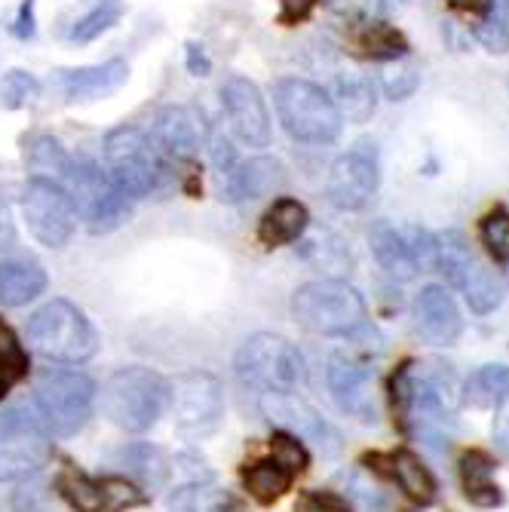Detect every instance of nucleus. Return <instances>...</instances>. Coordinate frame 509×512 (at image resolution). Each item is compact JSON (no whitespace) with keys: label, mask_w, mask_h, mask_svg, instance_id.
<instances>
[{"label":"nucleus","mask_w":509,"mask_h":512,"mask_svg":"<svg viewBox=\"0 0 509 512\" xmlns=\"http://www.w3.org/2000/svg\"><path fill=\"white\" fill-rule=\"evenodd\" d=\"M105 417L126 433H148L169 411V381L154 368L129 365L117 368L105 381L102 393Z\"/></svg>","instance_id":"nucleus-1"},{"label":"nucleus","mask_w":509,"mask_h":512,"mask_svg":"<svg viewBox=\"0 0 509 512\" xmlns=\"http://www.w3.org/2000/svg\"><path fill=\"white\" fill-rule=\"evenodd\" d=\"M292 316L319 338H350L368 325L365 298L344 279H313L292 295Z\"/></svg>","instance_id":"nucleus-2"},{"label":"nucleus","mask_w":509,"mask_h":512,"mask_svg":"<svg viewBox=\"0 0 509 512\" xmlns=\"http://www.w3.org/2000/svg\"><path fill=\"white\" fill-rule=\"evenodd\" d=\"M28 344L50 362L80 365L99 353V332L77 304L53 298L28 319Z\"/></svg>","instance_id":"nucleus-3"},{"label":"nucleus","mask_w":509,"mask_h":512,"mask_svg":"<svg viewBox=\"0 0 509 512\" xmlns=\"http://www.w3.org/2000/svg\"><path fill=\"white\" fill-rule=\"evenodd\" d=\"M273 105L283 129L301 145H332L344 117L326 89L304 77H280L273 83Z\"/></svg>","instance_id":"nucleus-4"},{"label":"nucleus","mask_w":509,"mask_h":512,"mask_svg":"<svg viewBox=\"0 0 509 512\" xmlns=\"http://www.w3.org/2000/svg\"><path fill=\"white\" fill-rule=\"evenodd\" d=\"M34 414L50 436H74L86 427L99 399V387L86 371L50 368L34 381Z\"/></svg>","instance_id":"nucleus-5"},{"label":"nucleus","mask_w":509,"mask_h":512,"mask_svg":"<svg viewBox=\"0 0 509 512\" xmlns=\"http://www.w3.org/2000/svg\"><path fill=\"white\" fill-rule=\"evenodd\" d=\"M237 378L243 387L258 393H298L307 384V359L304 353L270 332L246 338L234 359Z\"/></svg>","instance_id":"nucleus-6"},{"label":"nucleus","mask_w":509,"mask_h":512,"mask_svg":"<svg viewBox=\"0 0 509 512\" xmlns=\"http://www.w3.org/2000/svg\"><path fill=\"white\" fill-rule=\"evenodd\" d=\"M65 188L74 200L77 215L86 221L89 234H108V230L120 227L132 212V200L111 181V175L86 154L71 157Z\"/></svg>","instance_id":"nucleus-7"},{"label":"nucleus","mask_w":509,"mask_h":512,"mask_svg":"<svg viewBox=\"0 0 509 512\" xmlns=\"http://www.w3.org/2000/svg\"><path fill=\"white\" fill-rule=\"evenodd\" d=\"M105 160L111 181L129 200L151 197L166 172L151 135L138 126H117L105 135Z\"/></svg>","instance_id":"nucleus-8"},{"label":"nucleus","mask_w":509,"mask_h":512,"mask_svg":"<svg viewBox=\"0 0 509 512\" xmlns=\"http://www.w3.org/2000/svg\"><path fill=\"white\" fill-rule=\"evenodd\" d=\"M169 411L178 436L203 442L224 421V384L203 368L184 371L169 381Z\"/></svg>","instance_id":"nucleus-9"},{"label":"nucleus","mask_w":509,"mask_h":512,"mask_svg":"<svg viewBox=\"0 0 509 512\" xmlns=\"http://www.w3.org/2000/svg\"><path fill=\"white\" fill-rule=\"evenodd\" d=\"M53 457V436L28 408L10 405L0 411V482L37 476Z\"/></svg>","instance_id":"nucleus-10"},{"label":"nucleus","mask_w":509,"mask_h":512,"mask_svg":"<svg viewBox=\"0 0 509 512\" xmlns=\"http://www.w3.org/2000/svg\"><path fill=\"white\" fill-rule=\"evenodd\" d=\"M436 267L445 273L448 283L467 298L473 313L485 316L500 307L503 301L500 279L473 255V249L457 230H445L442 237H436Z\"/></svg>","instance_id":"nucleus-11"},{"label":"nucleus","mask_w":509,"mask_h":512,"mask_svg":"<svg viewBox=\"0 0 509 512\" xmlns=\"http://www.w3.org/2000/svg\"><path fill=\"white\" fill-rule=\"evenodd\" d=\"M22 215L31 237L46 249H62L77 230V209L65 184L31 175L22 194Z\"/></svg>","instance_id":"nucleus-12"},{"label":"nucleus","mask_w":509,"mask_h":512,"mask_svg":"<svg viewBox=\"0 0 509 512\" xmlns=\"http://www.w3.org/2000/svg\"><path fill=\"white\" fill-rule=\"evenodd\" d=\"M378 184H381V157L375 142H356L332 163L326 197L341 212H359L375 200Z\"/></svg>","instance_id":"nucleus-13"},{"label":"nucleus","mask_w":509,"mask_h":512,"mask_svg":"<svg viewBox=\"0 0 509 512\" xmlns=\"http://www.w3.org/2000/svg\"><path fill=\"white\" fill-rule=\"evenodd\" d=\"M258 408H261V414L267 417V424L273 430L292 433L304 445L319 448L326 457H335L341 451L338 430L301 393H261Z\"/></svg>","instance_id":"nucleus-14"},{"label":"nucleus","mask_w":509,"mask_h":512,"mask_svg":"<svg viewBox=\"0 0 509 512\" xmlns=\"http://www.w3.org/2000/svg\"><path fill=\"white\" fill-rule=\"evenodd\" d=\"M375 362L359 353H335L326 368V384L335 405L362 424H378V390H375Z\"/></svg>","instance_id":"nucleus-15"},{"label":"nucleus","mask_w":509,"mask_h":512,"mask_svg":"<svg viewBox=\"0 0 509 512\" xmlns=\"http://www.w3.org/2000/svg\"><path fill=\"white\" fill-rule=\"evenodd\" d=\"M221 108L234 126L237 138L249 148H267L270 145V114L267 102L261 96V89L243 77V74H230L221 83Z\"/></svg>","instance_id":"nucleus-16"},{"label":"nucleus","mask_w":509,"mask_h":512,"mask_svg":"<svg viewBox=\"0 0 509 512\" xmlns=\"http://www.w3.org/2000/svg\"><path fill=\"white\" fill-rule=\"evenodd\" d=\"M414 325H418L421 338L433 347H451L464 332V319H460L454 298L445 286L436 283L424 286L418 301H414Z\"/></svg>","instance_id":"nucleus-17"},{"label":"nucleus","mask_w":509,"mask_h":512,"mask_svg":"<svg viewBox=\"0 0 509 512\" xmlns=\"http://www.w3.org/2000/svg\"><path fill=\"white\" fill-rule=\"evenodd\" d=\"M286 181L283 163L273 157H252L246 163H237L224 175L221 184V200L227 203H243V200H258L273 191H280Z\"/></svg>","instance_id":"nucleus-18"},{"label":"nucleus","mask_w":509,"mask_h":512,"mask_svg":"<svg viewBox=\"0 0 509 512\" xmlns=\"http://www.w3.org/2000/svg\"><path fill=\"white\" fill-rule=\"evenodd\" d=\"M151 142H154L157 154H163L175 163H194L197 151H200V135H197V123H194L191 111L181 105L163 108L154 120Z\"/></svg>","instance_id":"nucleus-19"},{"label":"nucleus","mask_w":509,"mask_h":512,"mask_svg":"<svg viewBox=\"0 0 509 512\" xmlns=\"http://www.w3.org/2000/svg\"><path fill=\"white\" fill-rule=\"evenodd\" d=\"M129 77V65L123 59H111L89 68H68L59 71V83L68 102H96L117 92Z\"/></svg>","instance_id":"nucleus-20"},{"label":"nucleus","mask_w":509,"mask_h":512,"mask_svg":"<svg viewBox=\"0 0 509 512\" xmlns=\"http://www.w3.org/2000/svg\"><path fill=\"white\" fill-rule=\"evenodd\" d=\"M368 246H372V255L378 258V264L393 276V279H414L421 270L418 258L411 252L405 227H393L390 221H375L368 227Z\"/></svg>","instance_id":"nucleus-21"},{"label":"nucleus","mask_w":509,"mask_h":512,"mask_svg":"<svg viewBox=\"0 0 509 512\" xmlns=\"http://www.w3.org/2000/svg\"><path fill=\"white\" fill-rule=\"evenodd\" d=\"M240 476H243L246 494H249L255 503L270 506V503H276V500H280V497L292 488L298 470L292 467V463H286L276 451H270V454H264V457H258V460H252V463H246Z\"/></svg>","instance_id":"nucleus-22"},{"label":"nucleus","mask_w":509,"mask_h":512,"mask_svg":"<svg viewBox=\"0 0 509 512\" xmlns=\"http://www.w3.org/2000/svg\"><path fill=\"white\" fill-rule=\"evenodd\" d=\"M310 230V212L301 200L295 197H280L273 200V206L264 212L258 224V240L267 249H280L298 243Z\"/></svg>","instance_id":"nucleus-23"},{"label":"nucleus","mask_w":509,"mask_h":512,"mask_svg":"<svg viewBox=\"0 0 509 512\" xmlns=\"http://www.w3.org/2000/svg\"><path fill=\"white\" fill-rule=\"evenodd\" d=\"M46 292V270L37 261L7 258L0 261V304L25 307Z\"/></svg>","instance_id":"nucleus-24"},{"label":"nucleus","mask_w":509,"mask_h":512,"mask_svg":"<svg viewBox=\"0 0 509 512\" xmlns=\"http://www.w3.org/2000/svg\"><path fill=\"white\" fill-rule=\"evenodd\" d=\"M56 491L74 512H111L108 476L96 479L77 467H65L56 476Z\"/></svg>","instance_id":"nucleus-25"},{"label":"nucleus","mask_w":509,"mask_h":512,"mask_svg":"<svg viewBox=\"0 0 509 512\" xmlns=\"http://www.w3.org/2000/svg\"><path fill=\"white\" fill-rule=\"evenodd\" d=\"M166 506L172 512H243V503L237 500L234 491L218 488L209 479H194L188 485H178L166 497Z\"/></svg>","instance_id":"nucleus-26"},{"label":"nucleus","mask_w":509,"mask_h":512,"mask_svg":"<svg viewBox=\"0 0 509 512\" xmlns=\"http://www.w3.org/2000/svg\"><path fill=\"white\" fill-rule=\"evenodd\" d=\"M390 476L402 488V494L418 506H430L436 500V479L414 451L399 448L390 454Z\"/></svg>","instance_id":"nucleus-27"},{"label":"nucleus","mask_w":509,"mask_h":512,"mask_svg":"<svg viewBox=\"0 0 509 512\" xmlns=\"http://www.w3.org/2000/svg\"><path fill=\"white\" fill-rule=\"evenodd\" d=\"M335 105L344 120L350 123H368L375 117L378 96H375V83L365 74L344 71L335 77Z\"/></svg>","instance_id":"nucleus-28"},{"label":"nucleus","mask_w":509,"mask_h":512,"mask_svg":"<svg viewBox=\"0 0 509 512\" xmlns=\"http://www.w3.org/2000/svg\"><path fill=\"white\" fill-rule=\"evenodd\" d=\"M494 467L497 463L485 451H467L460 457V482H464V494L470 503L485 509L503 503V494L494 485Z\"/></svg>","instance_id":"nucleus-29"},{"label":"nucleus","mask_w":509,"mask_h":512,"mask_svg":"<svg viewBox=\"0 0 509 512\" xmlns=\"http://www.w3.org/2000/svg\"><path fill=\"white\" fill-rule=\"evenodd\" d=\"M464 402L473 408H500L509 402V365H482L464 381Z\"/></svg>","instance_id":"nucleus-30"},{"label":"nucleus","mask_w":509,"mask_h":512,"mask_svg":"<svg viewBox=\"0 0 509 512\" xmlns=\"http://www.w3.org/2000/svg\"><path fill=\"white\" fill-rule=\"evenodd\" d=\"M25 160L31 166L34 175L40 178H53L59 184H65L68 178V169H71V154L62 148V142L56 135H34L28 142V151H25Z\"/></svg>","instance_id":"nucleus-31"},{"label":"nucleus","mask_w":509,"mask_h":512,"mask_svg":"<svg viewBox=\"0 0 509 512\" xmlns=\"http://www.w3.org/2000/svg\"><path fill=\"white\" fill-rule=\"evenodd\" d=\"M28 350L22 347L13 325L0 319V399H4L22 378H28Z\"/></svg>","instance_id":"nucleus-32"},{"label":"nucleus","mask_w":509,"mask_h":512,"mask_svg":"<svg viewBox=\"0 0 509 512\" xmlns=\"http://www.w3.org/2000/svg\"><path fill=\"white\" fill-rule=\"evenodd\" d=\"M359 46L368 59H378V62H399L408 56V40L402 37V31H396L387 22H368L359 25Z\"/></svg>","instance_id":"nucleus-33"},{"label":"nucleus","mask_w":509,"mask_h":512,"mask_svg":"<svg viewBox=\"0 0 509 512\" xmlns=\"http://www.w3.org/2000/svg\"><path fill=\"white\" fill-rule=\"evenodd\" d=\"M301 258L307 264H313L316 270H332V273H341L350 267V249L335 237L329 230H322V234H313V237H301Z\"/></svg>","instance_id":"nucleus-34"},{"label":"nucleus","mask_w":509,"mask_h":512,"mask_svg":"<svg viewBox=\"0 0 509 512\" xmlns=\"http://www.w3.org/2000/svg\"><path fill=\"white\" fill-rule=\"evenodd\" d=\"M120 457H123V463L129 467V473L138 476V479H145L151 488L166 485V479H169V460H166V454L157 445L135 442Z\"/></svg>","instance_id":"nucleus-35"},{"label":"nucleus","mask_w":509,"mask_h":512,"mask_svg":"<svg viewBox=\"0 0 509 512\" xmlns=\"http://www.w3.org/2000/svg\"><path fill=\"white\" fill-rule=\"evenodd\" d=\"M123 16V4L120 0H99L96 7H92L83 19L74 22L71 28V40L74 43H89V40H96L102 37L105 31H111Z\"/></svg>","instance_id":"nucleus-36"},{"label":"nucleus","mask_w":509,"mask_h":512,"mask_svg":"<svg viewBox=\"0 0 509 512\" xmlns=\"http://www.w3.org/2000/svg\"><path fill=\"white\" fill-rule=\"evenodd\" d=\"M476 37L488 46L491 53L509 50V0H488Z\"/></svg>","instance_id":"nucleus-37"},{"label":"nucleus","mask_w":509,"mask_h":512,"mask_svg":"<svg viewBox=\"0 0 509 512\" xmlns=\"http://www.w3.org/2000/svg\"><path fill=\"white\" fill-rule=\"evenodd\" d=\"M479 237H482L485 252L497 264H509V212L506 209L497 206L479 221Z\"/></svg>","instance_id":"nucleus-38"},{"label":"nucleus","mask_w":509,"mask_h":512,"mask_svg":"<svg viewBox=\"0 0 509 512\" xmlns=\"http://www.w3.org/2000/svg\"><path fill=\"white\" fill-rule=\"evenodd\" d=\"M40 96V80L28 71H7L4 80H0V108L7 111H19L25 105H31Z\"/></svg>","instance_id":"nucleus-39"},{"label":"nucleus","mask_w":509,"mask_h":512,"mask_svg":"<svg viewBox=\"0 0 509 512\" xmlns=\"http://www.w3.org/2000/svg\"><path fill=\"white\" fill-rule=\"evenodd\" d=\"M332 10L347 22L368 25V22H381L384 0H332Z\"/></svg>","instance_id":"nucleus-40"},{"label":"nucleus","mask_w":509,"mask_h":512,"mask_svg":"<svg viewBox=\"0 0 509 512\" xmlns=\"http://www.w3.org/2000/svg\"><path fill=\"white\" fill-rule=\"evenodd\" d=\"M295 512H353L350 500L338 491H304L295 503Z\"/></svg>","instance_id":"nucleus-41"},{"label":"nucleus","mask_w":509,"mask_h":512,"mask_svg":"<svg viewBox=\"0 0 509 512\" xmlns=\"http://www.w3.org/2000/svg\"><path fill=\"white\" fill-rule=\"evenodd\" d=\"M421 83V74L418 68H411V65H396L384 74V92H387V99L393 102H402L408 99L414 89H418Z\"/></svg>","instance_id":"nucleus-42"},{"label":"nucleus","mask_w":509,"mask_h":512,"mask_svg":"<svg viewBox=\"0 0 509 512\" xmlns=\"http://www.w3.org/2000/svg\"><path fill=\"white\" fill-rule=\"evenodd\" d=\"M209 154H212V166H215L221 175H227L230 169L237 166V151H234V145H230V138H227V135H221V132H215V135H212Z\"/></svg>","instance_id":"nucleus-43"},{"label":"nucleus","mask_w":509,"mask_h":512,"mask_svg":"<svg viewBox=\"0 0 509 512\" xmlns=\"http://www.w3.org/2000/svg\"><path fill=\"white\" fill-rule=\"evenodd\" d=\"M34 4H37V0H22V4H19V13H16L13 28H10L19 40H31V37L37 34V25H34Z\"/></svg>","instance_id":"nucleus-44"},{"label":"nucleus","mask_w":509,"mask_h":512,"mask_svg":"<svg viewBox=\"0 0 509 512\" xmlns=\"http://www.w3.org/2000/svg\"><path fill=\"white\" fill-rule=\"evenodd\" d=\"M280 4H283L280 22L283 25H298V22H304L316 10L319 0H280Z\"/></svg>","instance_id":"nucleus-45"},{"label":"nucleus","mask_w":509,"mask_h":512,"mask_svg":"<svg viewBox=\"0 0 509 512\" xmlns=\"http://www.w3.org/2000/svg\"><path fill=\"white\" fill-rule=\"evenodd\" d=\"M188 71L194 77H209L212 74V59L206 56L203 43H197V40H188Z\"/></svg>","instance_id":"nucleus-46"},{"label":"nucleus","mask_w":509,"mask_h":512,"mask_svg":"<svg viewBox=\"0 0 509 512\" xmlns=\"http://www.w3.org/2000/svg\"><path fill=\"white\" fill-rule=\"evenodd\" d=\"M16 243V227H13V218H10V209L0 203V252L10 249Z\"/></svg>","instance_id":"nucleus-47"},{"label":"nucleus","mask_w":509,"mask_h":512,"mask_svg":"<svg viewBox=\"0 0 509 512\" xmlns=\"http://www.w3.org/2000/svg\"><path fill=\"white\" fill-rule=\"evenodd\" d=\"M451 4H457V0H451Z\"/></svg>","instance_id":"nucleus-48"}]
</instances>
